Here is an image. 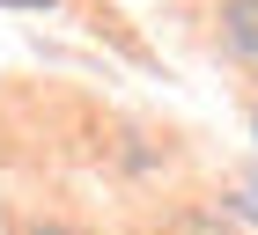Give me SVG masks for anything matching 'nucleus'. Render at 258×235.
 <instances>
[{"label":"nucleus","mask_w":258,"mask_h":235,"mask_svg":"<svg viewBox=\"0 0 258 235\" xmlns=\"http://www.w3.org/2000/svg\"><path fill=\"white\" fill-rule=\"evenodd\" d=\"M236 206H243V213L258 220V176H243V198H236Z\"/></svg>","instance_id":"f03ea898"},{"label":"nucleus","mask_w":258,"mask_h":235,"mask_svg":"<svg viewBox=\"0 0 258 235\" xmlns=\"http://www.w3.org/2000/svg\"><path fill=\"white\" fill-rule=\"evenodd\" d=\"M221 37L243 59H258V0H221Z\"/></svg>","instance_id":"f257e3e1"}]
</instances>
